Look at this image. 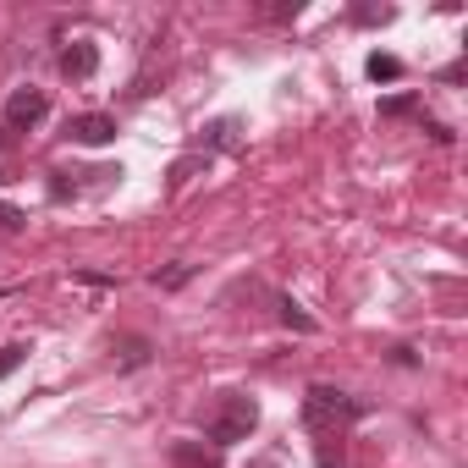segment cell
I'll return each instance as SVG.
<instances>
[{"label": "cell", "instance_id": "14", "mask_svg": "<svg viewBox=\"0 0 468 468\" xmlns=\"http://www.w3.org/2000/svg\"><path fill=\"white\" fill-rule=\"evenodd\" d=\"M187 276H193V265H171L165 276H154V287H182Z\"/></svg>", "mask_w": 468, "mask_h": 468}, {"label": "cell", "instance_id": "13", "mask_svg": "<svg viewBox=\"0 0 468 468\" xmlns=\"http://www.w3.org/2000/svg\"><path fill=\"white\" fill-rule=\"evenodd\" d=\"M23 226H28V215L17 204H0V238H12V231H23Z\"/></svg>", "mask_w": 468, "mask_h": 468}, {"label": "cell", "instance_id": "5", "mask_svg": "<svg viewBox=\"0 0 468 468\" xmlns=\"http://www.w3.org/2000/svg\"><path fill=\"white\" fill-rule=\"evenodd\" d=\"M61 72H67L72 83H89V78L100 72V45H89V39H72V45L61 50Z\"/></svg>", "mask_w": 468, "mask_h": 468}, {"label": "cell", "instance_id": "7", "mask_svg": "<svg viewBox=\"0 0 468 468\" xmlns=\"http://www.w3.org/2000/svg\"><path fill=\"white\" fill-rule=\"evenodd\" d=\"M342 441L347 435H314V468H342Z\"/></svg>", "mask_w": 468, "mask_h": 468}, {"label": "cell", "instance_id": "11", "mask_svg": "<svg viewBox=\"0 0 468 468\" xmlns=\"http://www.w3.org/2000/svg\"><path fill=\"white\" fill-rule=\"evenodd\" d=\"M34 347L28 342H12V347H0V380H6V375H17L23 369V358H28Z\"/></svg>", "mask_w": 468, "mask_h": 468}, {"label": "cell", "instance_id": "6", "mask_svg": "<svg viewBox=\"0 0 468 468\" xmlns=\"http://www.w3.org/2000/svg\"><path fill=\"white\" fill-rule=\"evenodd\" d=\"M171 468H220V446H204V441H176V446H171Z\"/></svg>", "mask_w": 468, "mask_h": 468}, {"label": "cell", "instance_id": "1", "mask_svg": "<svg viewBox=\"0 0 468 468\" xmlns=\"http://www.w3.org/2000/svg\"><path fill=\"white\" fill-rule=\"evenodd\" d=\"M260 430V402L243 397V391H220L215 408L204 413V441L209 446H238Z\"/></svg>", "mask_w": 468, "mask_h": 468}, {"label": "cell", "instance_id": "15", "mask_svg": "<svg viewBox=\"0 0 468 468\" xmlns=\"http://www.w3.org/2000/svg\"><path fill=\"white\" fill-rule=\"evenodd\" d=\"M56 182H50V198H67V193H78V182H67V171H50Z\"/></svg>", "mask_w": 468, "mask_h": 468}, {"label": "cell", "instance_id": "2", "mask_svg": "<svg viewBox=\"0 0 468 468\" xmlns=\"http://www.w3.org/2000/svg\"><path fill=\"white\" fill-rule=\"evenodd\" d=\"M358 419H364L358 397H347L336 386H309L303 391V424H309V435H347Z\"/></svg>", "mask_w": 468, "mask_h": 468}, {"label": "cell", "instance_id": "12", "mask_svg": "<svg viewBox=\"0 0 468 468\" xmlns=\"http://www.w3.org/2000/svg\"><path fill=\"white\" fill-rule=\"evenodd\" d=\"M111 353H122V364H144V358H149V342H144V336H127L122 347L111 342Z\"/></svg>", "mask_w": 468, "mask_h": 468}, {"label": "cell", "instance_id": "16", "mask_svg": "<svg viewBox=\"0 0 468 468\" xmlns=\"http://www.w3.org/2000/svg\"><path fill=\"white\" fill-rule=\"evenodd\" d=\"M254 468H276V463H254Z\"/></svg>", "mask_w": 468, "mask_h": 468}, {"label": "cell", "instance_id": "4", "mask_svg": "<svg viewBox=\"0 0 468 468\" xmlns=\"http://www.w3.org/2000/svg\"><path fill=\"white\" fill-rule=\"evenodd\" d=\"M67 138H72V144H89V149H100V144H111V138H116V116H105V111L72 116V122H67Z\"/></svg>", "mask_w": 468, "mask_h": 468}, {"label": "cell", "instance_id": "8", "mask_svg": "<svg viewBox=\"0 0 468 468\" xmlns=\"http://www.w3.org/2000/svg\"><path fill=\"white\" fill-rule=\"evenodd\" d=\"M276 309H282V325H287V331H298V336H314V331H320V325H314V320H309V314L292 303V298H282Z\"/></svg>", "mask_w": 468, "mask_h": 468}, {"label": "cell", "instance_id": "3", "mask_svg": "<svg viewBox=\"0 0 468 468\" xmlns=\"http://www.w3.org/2000/svg\"><path fill=\"white\" fill-rule=\"evenodd\" d=\"M45 116H50V94H45V89H34V83H28V89H12V100H6V127H12V133H28V127H39Z\"/></svg>", "mask_w": 468, "mask_h": 468}, {"label": "cell", "instance_id": "10", "mask_svg": "<svg viewBox=\"0 0 468 468\" xmlns=\"http://www.w3.org/2000/svg\"><path fill=\"white\" fill-rule=\"evenodd\" d=\"M380 116H386V122H397V116H419V94H391V100H380Z\"/></svg>", "mask_w": 468, "mask_h": 468}, {"label": "cell", "instance_id": "9", "mask_svg": "<svg viewBox=\"0 0 468 468\" xmlns=\"http://www.w3.org/2000/svg\"><path fill=\"white\" fill-rule=\"evenodd\" d=\"M369 78H375V83H397V78H402V61L375 50V56H369Z\"/></svg>", "mask_w": 468, "mask_h": 468}]
</instances>
